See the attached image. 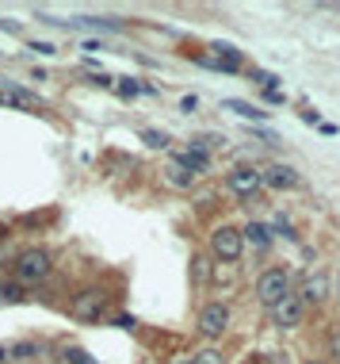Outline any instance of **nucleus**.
Listing matches in <instances>:
<instances>
[{"label":"nucleus","mask_w":340,"mask_h":364,"mask_svg":"<svg viewBox=\"0 0 340 364\" xmlns=\"http://www.w3.org/2000/svg\"><path fill=\"white\" fill-rule=\"evenodd\" d=\"M260 181L271 184V188H295L298 176H295V169H291V165H271L268 173H260Z\"/></svg>","instance_id":"9"},{"label":"nucleus","mask_w":340,"mask_h":364,"mask_svg":"<svg viewBox=\"0 0 340 364\" xmlns=\"http://www.w3.org/2000/svg\"><path fill=\"white\" fill-rule=\"evenodd\" d=\"M329 295V276L325 273H310L302 280V303H321Z\"/></svg>","instance_id":"8"},{"label":"nucleus","mask_w":340,"mask_h":364,"mask_svg":"<svg viewBox=\"0 0 340 364\" xmlns=\"http://www.w3.org/2000/svg\"><path fill=\"white\" fill-rule=\"evenodd\" d=\"M264 100H268V104H283V100H287V96H283L279 89H264Z\"/></svg>","instance_id":"20"},{"label":"nucleus","mask_w":340,"mask_h":364,"mask_svg":"<svg viewBox=\"0 0 340 364\" xmlns=\"http://www.w3.org/2000/svg\"><path fill=\"white\" fill-rule=\"evenodd\" d=\"M100 307H103V295H100V292H84L81 300H77V307H73V311H77L81 319H96V314H100Z\"/></svg>","instance_id":"10"},{"label":"nucleus","mask_w":340,"mask_h":364,"mask_svg":"<svg viewBox=\"0 0 340 364\" xmlns=\"http://www.w3.org/2000/svg\"><path fill=\"white\" fill-rule=\"evenodd\" d=\"M180 108H184V111H195V108H199V100H195V96H184Z\"/></svg>","instance_id":"24"},{"label":"nucleus","mask_w":340,"mask_h":364,"mask_svg":"<svg viewBox=\"0 0 340 364\" xmlns=\"http://www.w3.org/2000/svg\"><path fill=\"white\" fill-rule=\"evenodd\" d=\"M241 241H245V238H241L238 227H218V230L211 234V249H214L222 261H238V257H241Z\"/></svg>","instance_id":"3"},{"label":"nucleus","mask_w":340,"mask_h":364,"mask_svg":"<svg viewBox=\"0 0 340 364\" xmlns=\"http://www.w3.org/2000/svg\"><path fill=\"white\" fill-rule=\"evenodd\" d=\"M271 319H276V326H283V330H291V326H298L306 319V303H302L298 295H287V300H279L271 307Z\"/></svg>","instance_id":"4"},{"label":"nucleus","mask_w":340,"mask_h":364,"mask_svg":"<svg viewBox=\"0 0 340 364\" xmlns=\"http://www.w3.org/2000/svg\"><path fill=\"white\" fill-rule=\"evenodd\" d=\"M46 273H50V254H42V249H27V254H20V261H16V276H20L23 284H39Z\"/></svg>","instance_id":"2"},{"label":"nucleus","mask_w":340,"mask_h":364,"mask_svg":"<svg viewBox=\"0 0 340 364\" xmlns=\"http://www.w3.org/2000/svg\"><path fill=\"white\" fill-rule=\"evenodd\" d=\"M333 357H340V334L333 338Z\"/></svg>","instance_id":"27"},{"label":"nucleus","mask_w":340,"mask_h":364,"mask_svg":"<svg viewBox=\"0 0 340 364\" xmlns=\"http://www.w3.org/2000/svg\"><path fill=\"white\" fill-rule=\"evenodd\" d=\"M165 176H168V184H172V188H192V173H187L180 161H172V165H168Z\"/></svg>","instance_id":"14"},{"label":"nucleus","mask_w":340,"mask_h":364,"mask_svg":"<svg viewBox=\"0 0 340 364\" xmlns=\"http://www.w3.org/2000/svg\"><path fill=\"white\" fill-rule=\"evenodd\" d=\"M4 357H8V353H4V349H0V360H4Z\"/></svg>","instance_id":"29"},{"label":"nucleus","mask_w":340,"mask_h":364,"mask_svg":"<svg viewBox=\"0 0 340 364\" xmlns=\"http://www.w3.org/2000/svg\"><path fill=\"white\" fill-rule=\"evenodd\" d=\"M230 188L238 192V195H257V192L264 188V181H260V173H257V169L241 165V169H233V173H230Z\"/></svg>","instance_id":"6"},{"label":"nucleus","mask_w":340,"mask_h":364,"mask_svg":"<svg viewBox=\"0 0 340 364\" xmlns=\"http://www.w3.org/2000/svg\"><path fill=\"white\" fill-rule=\"evenodd\" d=\"M0 104L4 108H39V96L35 92H27V89H20V85H0Z\"/></svg>","instance_id":"7"},{"label":"nucleus","mask_w":340,"mask_h":364,"mask_svg":"<svg viewBox=\"0 0 340 364\" xmlns=\"http://www.w3.org/2000/svg\"><path fill=\"white\" fill-rule=\"evenodd\" d=\"M31 50H39V54H54V46H50V42H31Z\"/></svg>","instance_id":"25"},{"label":"nucleus","mask_w":340,"mask_h":364,"mask_svg":"<svg viewBox=\"0 0 340 364\" xmlns=\"http://www.w3.org/2000/svg\"><path fill=\"white\" fill-rule=\"evenodd\" d=\"M222 108H225V111H238V115H245V119H264V115H268V111H260V108L245 104V100H225Z\"/></svg>","instance_id":"15"},{"label":"nucleus","mask_w":340,"mask_h":364,"mask_svg":"<svg viewBox=\"0 0 340 364\" xmlns=\"http://www.w3.org/2000/svg\"><path fill=\"white\" fill-rule=\"evenodd\" d=\"M50 23H65V27H100V31H119V20H92V16H84V20H50Z\"/></svg>","instance_id":"11"},{"label":"nucleus","mask_w":340,"mask_h":364,"mask_svg":"<svg viewBox=\"0 0 340 364\" xmlns=\"http://www.w3.org/2000/svg\"><path fill=\"white\" fill-rule=\"evenodd\" d=\"M69 364H92V360L84 357V353H69Z\"/></svg>","instance_id":"26"},{"label":"nucleus","mask_w":340,"mask_h":364,"mask_svg":"<svg viewBox=\"0 0 340 364\" xmlns=\"http://www.w3.org/2000/svg\"><path fill=\"white\" fill-rule=\"evenodd\" d=\"M241 238H249L257 249H268V246H271V230H268V227H260V222H249V230H245Z\"/></svg>","instance_id":"12"},{"label":"nucleus","mask_w":340,"mask_h":364,"mask_svg":"<svg viewBox=\"0 0 340 364\" xmlns=\"http://www.w3.org/2000/svg\"><path fill=\"white\" fill-rule=\"evenodd\" d=\"M0 295H4V300H20V288H12V284H4V288H0Z\"/></svg>","instance_id":"21"},{"label":"nucleus","mask_w":340,"mask_h":364,"mask_svg":"<svg viewBox=\"0 0 340 364\" xmlns=\"http://www.w3.org/2000/svg\"><path fill=\"white\" fill-rule=\"evenodd\" d=\"M31 353H35V345H16L12 357H31Z\"/></svg>","instance_id":"23"},{"label":"nucleus","mask_w":340,"mask_h":364,"mask_svg":"<svg viewBox=\"0 0 340 364\" xmlns=\"http://www.w3.org/2000/svg\"><path fill=\"white\" fill-rule=\"evenodd\" d=\"M225 326H230V311H225L222 303H211V307L199 314V330L206 334V338H222Z\"/></svg>","instance_id":"5"},{"label":"nucleus","mask_w":340,"mask_h":364,"mask_svg":"<svg viewBox=\"0 0 340 364\" xmlns=\"http://www.w3.org/2000/svg\"><path fill=\"white\" fill-rule=\"evenodd\" d=\"M192 364H222V357L214 349H203V353H195V357H187Z\"/></svg>","instance_id":"16"},{"label":"nucleus","mask_w":340,"mask_h":364,"mask_svg":"<svg viewBox=\"0 0 340 364\" xmlns=\"http://www.w3.org/2000/svg\"><path fill=\"white\" fill-rule=\"evenodd\" d=\"M115 326H122V330H134V326H138V322H134V319H130V314H119V319H115Z\"/></svg>","instance_id":"22"},{"label":"nucleus","mask_w":340,"mask_h":364,"mask_svg":"<svg viewBox=\"0 0 340 364\" xmlns=\"http://www.w3.org/2000/svg\"><path fill=\"white\" fill-rule=\"evenodd\" d=\"M310 364H314V360H310Z\"/></svg>","instance_id":"30"},{"label":"nucleus","mask_w":340,"mask_h":364,"mask_svg":"<svg viewBox=\"0 0 340 364\" xmlns=\"http://www.w3.org/2000/svg\"><path fill=\"white\" fill-rule=\"evenodd\" d=\"M252 81H257V85H264V89H276L279 77H271V73H264V69H252Z\"/></svg>","instance_id":"17"},{"label":"nucleus","mask_w":340,"mask_h":364,"mask_svg":"<svg viewBox=\"0 0 340 364\" xmlns=\"http://www.w3.org/2000/svg\"><path fill=\"white\" fill-rule=\"evenodd\" d=\"M168 364H192V360H187V357H172V360H168Z\"/></svg>","instance_id":"28"},{"label":"nucleus","mask_w":340,"mask_h":364,"mask_svg":"<svg viewBox=\"0 0 340 364\" xmlns=\"http://www.w3.org/2000/svg\"><path fill=\"white\" fill-rule=\"evenodd\" d=\"M257 295H260L264 307H276L279 300L291 295V276L283 273V268H268V273L257 280Z\"/></svg>","instance_id":"1"},{"label":"nucleus","mask_w":340,"mask_h":364,"mask_svg":"<svg viewBox=\"0 0 340 364\" xmlns=\"http://www.w3.org/2000/svg\"><path fill=\"white\" fill-rule=\"evenodd\" d=\"M180 165H184V169L192 173V176H195V173H203V169H206V154H203V146H195V150H187V154L180 157Z\"/></svg>","instance_id":"13"},{"label":"nucleus","mask_w":340,"mask_h":364,"mask_svg":"<svg viewBox=\"0 0 340 364\" xmlns=\"http://www.w3.org/2000/svg\"><path fill=\"white\" fill-rule=\"evenodd\" d=\"M119 92H122V96H138V92H146V89H141V85H134L130 77H122V81H119Z\"/></svg>","instance_id":"18"},{"label":"nucleus","mask_w":340,"mask_h":364,"mask_svg":"<svg viewBox=\"0 0 340 364\" xmlns=\"http://www.w3.org/2000/svg\"><path fill=\"white\" fill-rule=\"evenodd\" d=\"M141 138H146L149 146H168V138L160 135V130H141Z\"/></svg>","instance_id":"19"}]
</instances>
